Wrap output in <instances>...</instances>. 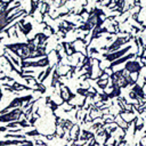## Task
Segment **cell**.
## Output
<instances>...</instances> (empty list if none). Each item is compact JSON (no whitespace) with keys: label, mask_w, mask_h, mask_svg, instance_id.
<instances>
[{"label":"cell","mask_w":146,"mask_h":146,"mask_svg":"<svg viewBox=\"0 0 146 146\" xmlns=\"http://www.w3.org/2000/svg\"><path fill=\"white\" fill-rule=\"evenodd\" d=\"M22 115H24V110L22 107H17L10 112H7L5 114H0V122L9 123V122L18 121Z\"/></svg>","instance_id":"cell-1"},{"label":"cell","mask_w":146,"mask_h":146,"mask_svg":"<svg viewBox=\"0 0 146 146\" xmlns=\"http://www.w3.org/2000/svg\"><path fill=\"white\" fill-rule=\"evenodd\" d=\"M49 65V58L48 57H44L40 60H35V62H26V60H22L21 63V66L23 68H26V67H44V66H48Z\"/></svg>","instance_id":"cell-2"},{"label":"cell","mask_w":146,"mask_h":146,"mask_svg":"<svg viewBox=\"0 0 146 146\" xmlns=\"http://www.w3.org/2000/svg\"><path fill=\"white\" fill-rule=\"evenodd\" d=\"M131 48V46H128L127 48H124V49H121V50H119V51H115V52H112V54H105L104 56L106 57V59L107 60H110V62H114V60H116V59H119L121 56H123L129 49Z\"/></svg>","instance_id":"cell-3"},{"label":"cell","mask_w":146,"mask_h":146,"mask_svg":"<svg viewBox=\"0 0 146 146\" xmlns=\"http://www.w3.org/2000/svg\"><path fill=\"white\" fill-rule=\"evenodd\" d=\"M129 40L130 39H128V38H123V36H120V38H117L116 39V41H114L110 47H105V49H107L108 51H114V50H116V49H119L121 46H123L124 43H127V42H129Z\"/></svg>","instance_id":"cell-4"},{"label":"cell","mask_w":146,"mask_h":146,"mask_svg":"<svg viewBox=\"0 0 146 146\" xmlns=\"http://www.w3.org/2000/svg\"><path fill=\"white\" fill-rule=\"evenodd\" d=\"M8 145H26V146H34L32 141L29 140H0V146H8Z\"/></svg>","instance_id":"cell-5"},{"label":"cell","mask_w":146,"mask_h":146,"mask_svg":"<svg viewBox=\"0 0 146 146\" xmlns=\"http://www.w3.org/2000/svg\"><path fill=\"white\" fill-rule=\"evenodd\" d=\"M124 71L129 72V74H130V73H137V74H138L139 71H140V65H139L138 62H128V63L125 64Z\"/></svg>","instance_id":"cell-6"},{"label":"cell","mask_w":146,"mask_h":146,"mask_svg":"<svg viewBox=\"0 0 146 146\" xmlns=\"http://www.w3.org/2000/svg\"><path fill=\"white\" fill-rule=\"evenodd\" d=\"M133 56H135L133 54H130V55H127V56H125V57H123V58H119V59L114 60V62H113V63L110 65V68H112V67H114V66L119 65L120 63H124V62H125V60H128V59H131Z\"/></svg>","instance_id":"cell-7"},{"label":"cell","mask_w":146,"mask_h":146,"mask_svg":"<svg viewBox=\"0 0 146 146\" xmlns=\"http://www.w3.org/2000/svg\"><path fill=\"white\" fill-rule=\"evenodd\" d=\"M18 26H19V30L24 33V35H27V34L30 33V31L32 30L31 23H26V24H24V25H19V23H18Z\"/></svg>","instance_id":"cell-8"},{"label":"cell","mask_w":146,"mask_h":146,"mask_svg":"<svg viewBox=\"0 0 146 146\" xmlns=\"http://www.w3.org/2000/svg\"><path fill=\"white\" fill-rule=\"evenodd\" d=\"M3 138H14V139H25V135H11V133H8V135H5Z\"/></svg>","instance_id":"cell-9"},{"label":"cell","mask_w":146,"mask_h":146,"mask_svg":"<svg viewBox=\"0 0 146 146\" xmlns=\"http://www.w3.org/2000/svg\"><path fill=\"white\" fill-rule=\"evenodd\" d=\"M65 90H66V94H68V95H71V96H74L73 94H71V91H70V89H68L67 87H65ZM62 97H63V99H64V100H67V97H66V95H65V91H64V90H62Z\"/></svg>","instance_id":"cell-10"},{"label":"cell","mask_w":146,"mask_h":146,"mask_svg":"<svg viewBox=\"0 0 146 146\" xmlns=\"http://www.w3.org/2000/svg\"><path fill=\"white\" fill-rule=\"evenodd\" d=\"M97 83H98V86H99L100 88H103V89L107 86V81H106V80H103V79H99Z\"/></svg>","instance_id":"cell-11"},{"label":"cell","mask_w":146,"mask_h":146,"mask_svg":"<svg viewBox=\"0 0 146 146\" xmlns=\"http://www.w3.org/2000/svg\"><path fill=\"white\" fill-rule=\"evenodd\" d=\"M145 136H146V131H145Z\"/></svg>","instance_id":"cell-12"}]
</instances>
